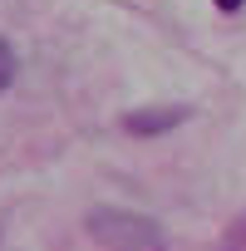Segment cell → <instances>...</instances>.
I'll return each instance as SVG.
<instances>
[{"label":"cell","mask_w":246,"mask_h":251,"mask_svg":"<svg viewBox=\"0 0 246 251\" xmlns=\"http://www.w3.org/2000/svg\"><path fill=\"white\" fill-rule=\"evenodd\" d=\"M89 236L108 251H168V231L153 217L123 212V207H94L89 212Z\"/></svg>","instance_id":"obj_1"},{"label":"cell","mask_w":246,"mask_h":251,"mask_svg":"<svg viewBox=\"0 0 246 251\" xmlns=\"http://www.w3.org/2000/svg\"><path fill=\"white\" fill-rule=\"evenodd\" d=\"M182 118H187V108H138V113L123 118V128L138 133V138H148V133H168V128H177Z\"/></svg>","instance_id":"obj_2"},{"label":"cell","mask_w":246,"mask_h":251,"mask_svg":"<svg viewBox=\"0 0 246 251\" xmlns=\"http://www.w3.org/2000/svg\"><path fill=\"white\" fill-rule=\"evenodd\" d=\"M15 69H20V59H15V50H10V40L0 35V94H5V89L15 84Z\"/></svg>","instance_id":"obj_3"},{"label":"cell","mask_w":246,"mask_h":251,"mask_svg":"<svg viewBox=\"0 0 246 251\" xmlns=\"http://www.w3.org/2000/svg\"><path fill=\"white\" fill-rule=\"evenodd\" d=\"M241 5V0H217V10H236Z\"/></svg>","instance_id":"obj_4"}]
</instances>
